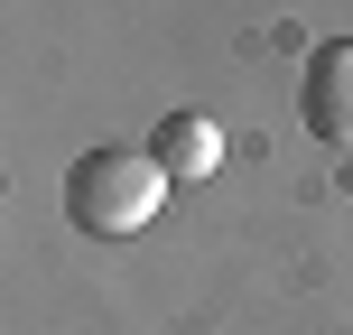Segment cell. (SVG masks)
<instances>
[{"mask_svg":"<svg viewBox=\"0 0 353 335\" xmlns=\"http://www.w3.org/2000/svg\"><path fill=\"white\" fill-rule=\"evenodd\" d=\"M159 205H168V168L149 159V149H84V159L65 168V224L93 233V242L149 233Z\"/></svg>","mask_w":353,"mask_h":335,"instance_id":"1","label":"cell"},{"mask_svg":"<svg viewBox=\"0 0 353 335\" xmlns=\"http://www.w3.org/2000/svg\"><path fill=\"white\" fill-rule=\"evenodd\" d=\"M298 122L316 131L325 149H353V37H335V47L307 56V75H298Z\"/></svg>","mask_w":353,"mask_h":335,"instance_id":"2","label":"cell"},{"mask_svg":"<svg viewBox=\"0 0 353 335\" xmlns=\"http://www.w3.org/2000/svg\"><path fill=\"white\" fill-rule=\"evenodd\" d=\"M149 159L168 168V186H205L214 159H223V131H214L205 112H168V122L149 131Z\"/></svg>","mask_w":353,"mask_h":335,"instance_id":"3","label":"cell"}]
</instances>
